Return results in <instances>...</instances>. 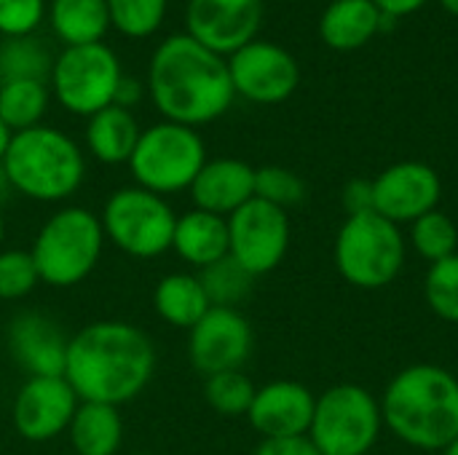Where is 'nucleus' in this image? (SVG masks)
Masks as SVG:
<instances>
[{
	"label": "nucleus",
	"mask_w": 458,
	"mask_h": 455,
	"mask_svg": "<svg viewBox=\"0 0 458 455\" xmlns=\"http://www.w3.org/2000/svg\"><path fill=\"white\" fill-rule=\"evenodd\" d=\"M381 416L400 442L440 453L458 437V378L437 365H411L384 389Z\"/></svg>",
	"instance_id": "3"
},
{
	"label": "nucleus",
	"mask_w": 458,
	"mask_h": 455,
	"mask_svg": "<svg viewBox=\"0 0 458 455\" xmlns=\"http://www.w3.org/2000/svg\"><path fill=\"white\" fill-rule=\"evenodd\" d=\"M51 105L48 80H3L0 83V121L16 134L43 123Z\"/></svg>",
	"instance_id": "26"
},
{
	"label": "nucleus",
	"mask_w": 458,
	"mask_h": 455,
	"mask_svg": "<svg viewBox=\"0 0 458 455\" xmlns=\"http://www.w3.org/2000/svg\"><path fill=\"white\" fill-rule=\"evenodd\" d=\"M140 131L142 129L131 110L110 105L86 118L83 139H86V150L91 158L107 166H118V164H129L137 147Z\"/></svg>",
	"instance_id": "22"
},
{
	"label": "nucleus",
	"mask_w": 458,
	"mask_h": 455,
	"mask_svg": "<svg viewBox=\"0 0 458 455\" xmlns=\"http://www.w3.org/2000/svg\"><path fill=\"white\" fill-rule=\"evenodd\" d=\"M3 239H5V220H3V209H0V249H3Z\"/></svg>",
	"instance_id": "44"
},
{
	"label": "nucleus",
	"mask_w": 458,
	"mask_h": 455,
	"mask_svg": "<svg viewBox=\"0 0 458 455\" xmlns=\"http://www.w3.org/2000/svg\"><path fill=\"white\" fill-rule=\"evenodd\" d=\"M344 209H346V217L376 212L373 209V180H360V177L349 180L344 185Z\"/></svg>",
	"instance_id": "36"
},
{
	"label": "nucleus",
	"mask_w": 458,
	"mask_h": 455,
	"mask_svg": "<svg viewBox=\"0 0 458 455\" xmlns=\"http://www.w3.org/2000/svg\"><path fill=\"white\" fill-rule=\"evenodd\" d=\"M440 196V174L424 161L392 164L373 180V209L394 225H411L437 209Z\"/></svg>",
	"instance_id": "16"
},
{
	"label": "nucleus",
	"mask_w": 458,
	"mask_h": 455,
	"mask_svg": "<svg viewBox=\"0 0 458 455\" xmlns=\"http://www.w3.org/2000/svg\"><path fill=\"white\" fill-rule=\"evenodd\" d=\"M408 239L378 212L352 215L335 233L333 260L344 282L357 290H384L405 268Z\"/></svg>",
	"instance_id": "6"
},
{
	"label": "nucleus",
	"mask_w": 458,
	"mask_h": 455,
	"mask_svg": "<svg viewBox=\"0 0 458 455\" xmlns=\"http://www.w3.org/2000/svg\"><path fill=\"white\" fill-rule=\"evenodd\" d=\"M105 241L99 215L86 206L56 209L30 247L40 284L67 290L86 282L102 257Z\"/></svg>",
	"instance_id": "5"
},
{
	"label": "nucleus",
	"mask_w": 458,
	"mask_h": 455,
	"mask_svg": "<svg viewBox=\"0 0 458 455\" xmlns=\"http://www.w3.org/2000/svg\"><path fill=\"white\" fill-rule=\"evenodd\" d=\"M317 397L301 381H271L258 386L247 421L263 437H303L311 429Z\"/></svg>",
	"instance_id": "17"
},
{
	"label": "nucleus",
	"mask_w": 458,
	"mask_h": 455,
	"mask_svg": "<svg viewBox=\"0 0 458 455\" xmlns=\"http://www.w3.org/2000/svg\"><path fill=\"white\" fill-rule=\"evenodd\" d=\"M188 193L196 209L231 217L255 198V166L242 158H207Z\"/></svg>",
	"instance_id": "19"
},
{
	"label": "nucleus",
	"mask_w": 458,
	"mask_h": 455,
	"mask_svg": "<svg viewBox=\"0 0 458 455\" xmlns=\"http://www.w3.org/2000/svg\"><path fill=\"white\" fill-rule=\"evenodd\" d=\"M228 220V255L255 279L279 268L290 249V217L284 209L252 198Z\"/></svg>",
	"instance_id": "11"
},
{
	"label": "nucleus",
	"mask_w": 458,
	"mask_h": 455,
	"mask_svg": "<svg viewBox=\"0 0 458 455\" xmlns=\"http://www.w3.org/2000/svg\"><path fill=\"white\" fill-rule=\"evenodd\" d=\"M376 8L386 16V19H400L408 13H416L419 8H424L429 0H373Z\"/></svg>",
	"instance_id": "39"
},
{
	"label": "nucleus",
	"mask_w": 458,
	"mask_h": 455,
	"mask_svg": "<svg viewBox=\"0 0 458 455\" xmlns=\"http://www.w3.org/2000/svg\"><path fill=\"white\" fill-rule=\"evenodd\" d=\"M153 308L161 322L177 330H191L212 306L199 282V274L174 271L158 279L153 290Z\"/></svg>",
	"instance_id": "25"
},
{
	"label": "nucleus",
	"mask_w": 458,
	"mask_h": 455,
	"mask_svg": "<svg viewBox=\"0 0 458 455\" xmlns=\"http://www.w3.org/2000/svg\"><path fill=\"white\" fill-rule=\"evenodd\" d=\"M424 298L432 314L448 324H458V252L429 265Z\"/></svg>",
	"instance_id": "32"
},
{
	"label": "nucleus",
	"mask_w": 458,
	"mask_h": 455,
	"mask_svg": "<svg viewBox=\"0 0 458 455\" xmlns=\"http://www.w3.org/2000/svg\"><path fill=\"white\" fill-rule=\"evenodd\" d=\"M172 249L182 263L199 271L228 257V220L196 206L177 215Z\"/></svg>",
	"instance_id": "20"
},
{
	"label": "nucleus",
	"mask_w": 458,
	"mask_h": 455,
	"mask_svg": "<svg viewBox=\"0 0 458 455\" xmlns=\"http://www.w3.org/2000/svg\"><path fill=\"white\" fill-rule=\"evenodd\" d=\"M105 239L129 257L150 260L172 249L177 215L164 196L140 185L118 188L102 206Z\"/></svg>",
	"instance_id": "9"
},
{
	"label": "nucleus",
	"mask_w": 458,
	"mask_h": 455,
	"mask_svg": "<svg viewBox=\"0 0 458 455\" xmlns=\"http://www.w3.org/2000/svg\"><path fill=\"white\" fill-rule=\"evenodd\" d=\"M386 21L373 0H330L319 19V38L333 51H354L370 43Z\"/></svg>",
	"instance_id": "21"
},
{
	"label": "nucleus",
	"mask_w": 458,
	"mask_h": 455,
	"mask_svg": "<svg viewBox=\"0 0 458 455\" xmlns=\"http://www.w3.org/2000/svg\"><path fill=\"white\" fill-rule=\"evenodd\" d=\"M440 455H458V437L454 440V442H451V445H448V448H443V451H440Z\"/></svg>",
	"instance_id": "43"
},
{
	"label": "nucleus",
	"mask_w": 458,
	"mask_h": 455,
	"mask_svg": "<svg viewBox=\"0 0 458 455\" xmlns=\"http://www.w3.org/2000/svg\"><path fill=\"white\" fill-rule=\"evenodd\" d=\"M255 392H258V386L242 370H225V373L209 375L204 381L207 405L217 416H225V418H242V416L247 418Z\"/></svg>",
	"instance_id": "30"
},
{
	"label": "nucleus",
	"mask_w": 458,
	"mask_h": 455,
	"mask_svg": "<svg viewBox=\"0 0 458 455\" xmlns=\"http://www.w3.org/2000/svg\"><path fill=\"white\" fill-rule=\"evenodd\" d=\"M148 91L164 121L191 129L217 121L236 99L228 59L185 32L156 46L148 62Z\"/></svg>",
	"instance_id": "2"
},
{
	"label": "nucleus",
	"mask_w": 458,
	"mask_h": 455,
	"mask_svg": "<svg viewBox=\"0 0 458 455\" xmlns=\"http://www.w3.org/2000/svg\"><path fill=\"white\" fill-rule=\"evenodd\" d=\"M255 455H319L309 434L303 437H274V440H260Z\"/></svg>",
	"instance_id": "37"
},
{
	"label": "nucleus",
	"mask_w": 458,
	"mask_h": 455,
	"mask_svg": "<svg viewBox=\"0 0 458 455\" xmlns=\"http://www.w3.org/2000/svg\"><path fill=\"white\" fill-rule=\"evenodd\" d=\"M228 75L236 97L255 105H279L301 83L298 59L284 46L258 38L228 56Z\"/></svg>",
	"instance_id": "12"
},
{
	"label": "nucleus",
	"mask_w": 458,
	"mask_h": 455,
	"mask_svg": "<svg viewBox=\"0 0 458 455\" xmlns=\"http://www.w3.org/2000/svg\"><path fill=\"white\" fill-rule=\"evenodd\" d=\"M156 373V346L145 330L107 319L78 330L67 343L64 381L81 402L121 408L140 397Z\"/></svg>",
	"instance_id": "1"
},
{
	"label": "nucleus",
	"mask_w": 458,
	"mask_h": 455,
	"mask_svg": "<svg viewBox=\"0 0 458 455\" xmlns=\"http://www.w3.org/2000/svg\"><path fill=\"white\" fill-rule=\"evenodd\" d=\"M54 54L38 38H3L0 40V83L3 80H48Z\"/></svg>",
	"instance_id": "27"
},
{
	"label": "nucleus",
	"mask_w": 458,
	"mask_h": 455,
	"mask_svg": "<svg viewBox=\"0 0 458 455\" xmlns=\"http://www.w3.org/2000/svg\"><path fill=\"white\" fill-rule=\"evenodd\" d=\"M46 0H0V35L3 38H27L46 19Z\"/></svg>",
	"instance_id": "35"
},
{
	"label": "nucleus",
	"mask_w": 458,
	"mask_h": 455,
	"mask_svg": "<svg viewBox=\"0 0 458 455\" xmlns=\"http://www.w3.org/2000/svg\"><path fill=\"white\" fill-rule=\"evenodd\" d=\"M252 324L239 308L212 306L188 330V359L204 378L225 370H242L252 354Z\"/></svg>",
	"instance_id": "13"
},
{
	"label": "nucleus",
	"mask_w": 458,
	"mask_h": 455,
	"mask_svg": "<svg viewBox=\"0 0 458 455\" xmlns=\"http://www.w3.org/2000/svg\"><path fill=\"white\" fill-rule=\"evenodd\" d=\"M67 437L78 455H115L123 442L121 410L102 402H81L67 426Z\"/></svg>",
	"instance_id": "24"
},
{
	"label": "nucleus",
	"mask_w": 458,
	"mask_h": 455,
	"mask_svg": "<svg viewBox=\"0 0 458 455\" xmlns=\"http://www.w3.org/2000/svg\"><path fill=\"white\" fill-rule=\"evenodd\" d=\"M440 3H443V8H445L448 13L458 16V0H440Z\"/></svg>",
	"instance_id": "42"
},
{
	"label": "nucleus",
	"mask_w": 458,
	"mask_h": 455,
	"mask_svg": "<svg viewBox=\"0 0 458 455\" xmlns=\"http://www.w3.org/2000/svg\"><path fill=\"white\" fill-rule=\"evenodd\" d=\"M40 284L30 249H0V300H21Z\"/></svg>",
	"instance_id": "34"
},
{
	"label": "nucleus",
	"mask_w": 458,
	"mask_h": 455,
	"mask_svg": "<svg viewBox=\"0 0 458 455\" xmlns=\"http://www.w3.org/2000/svg\"><path fill=\"white\" fill-rule=\"evenodd\" d=\"M46 21L62 48L105 43L113 29L107 0H48Z\"/></svg>",
	"instance_id": "23"
},
{
	"label": "nucleus",
	"mask_w": 458,
	"mask_h": 455,
	"mask_svg": "<svg viewBox=\"0 0 458 455\" xmlns=\"http://www.w3.org/2000/svg\"><path fill=\"white\" fill-rule=\"evenodd\" d=\"M145 97V83L140 78H131V75H123L118 88H115V102L118 107H126L131 110L134 105H140V99Z\"/></svg>",
	"instance_id": "38"
},
{
	"label": "nucleus",
	"mask_w": 458,
	"mask_h": 455,
	"mask_svg": "<svg viewBox=\"0 0 458 455\" xmlns=\"http://www.w3.org/2000/svg\"><path fill=\"white\" fill-rule=\"evenodd\" d=\"M207 164V147L196 129L158 121L140 131L137 147L129 158L134 185L156 193L172 196L191 190L196 174Z\"/></svg>",
	"instance_id": "7"
},
{
	"label": "nucleus",
	"mask_w": 458,
	"mask_h": 455,
	"mask_svg": "<svg viewBox=\"0 0 458 455\" xmlns=\"http://www.w3.org/2000/svg\"><path fill=\"white\" fill-rule=\"evenodd\" d=\"M408 244L429 265L437 263V260H445V257H451V255L458 252L456 223L445 212L432 209L424 217H419L416 223H411V239H408Z\"/></svg>",
	"instance_id": "29"
},
{
	"label": "nucleus",
	"mask_w": 458,
	"mask_h": 455,
	"mask_svg": "<svg viewBox=\"0 0 458 455\" xmlns=\"http://www.w3.org/2000/svg\"><path fill=\"white\" fill-rule=\"evenodd\" d=\"M199 282L209 298V306L217 308H239V303L247 300V295L252 292L255 276L250 271H244L231 255L201 268L199 271Z\"/></svg>",
	"instance_id": "28"
},
{
	"label": "nucleus",
	"mask_w": 458,
	"mask_h": 455,
	"mask_svg": "<svg viewBox=\"0 0 458 455\" xmlns=\"http://www.w3.org/2000/svg\"><path fill=\"white\" fill-rule=\"evenodd\" d=\"M255 198L287 212L290 206H298L306 198V185L287 166H260L255 169Z\"/></svg>",
	"instance_id": "33"
},
{
	"label": "nucleus",
	"mask_w": 458,
	"mask_h": 455,
	"mask_svg": "<svg viewBox=\"0 0 458 455\" xmlns=\"http://www.w3.org/2000/svg\"><path fill=\"white\" fill-rule=\"evenodd\" d=\"M11 359L27 373V378L38 375H62L64 357L70 338L62 327L40 314V311H21L11 319L5 333Z\"/></svg>",
	"instance_id": "18"
},
{
	"label": "nucleus",
	"mask_w": 458,
	"mask_h": 455,
	"mask_svg": "<svg viewBox=\"0 0 458 455\" xmlns=\"http://www.w3.org/2000/svg\"><path fill=\"white\" fill-rule=\"evenodd\" d=\"M263 21V0H188L185 35L220 56L255 40Z\"/></svg>",
	"instance_id": "15"
},
{
	"label": "nucleus",
	"mask_w": 458,
	"mask_h": 455,
	"mask_svg": "<svg viewBox=\"0 0 458 455\" xmlns=\"http://www.w3.org/2000/svg\"><path fill=\"white\" fill-rule=\"evenodd\" d=\"M3 169L13 193L40 204H59L81 190L86 156L70 134L40 123L11 137Z\"/></svg>",
	"instance_id": "4"
},
{
	"label": "nucleus",
	"mask_w": 458,
	"mask_h": 455,
	"mask_svg": "<svg viewBox=\"0 0 458 455\" xmlns=\"http://www.w3.org/2000/svg\"><path fill=\"white\" fill-rule=\"evenodd\" d=\"M81 400L64 375L27 378L13 397L11 421L19 437L30 442H48L67 432Z\"/></svg>",
	"instance_id": "14"
},
{
	"label": "nucleus",
	"mask_w": 458,
	"mask_h": 455,
	"mask_svg": "<svg viewBox=\"0 0 458 455\" xmlns=\"http://www.w3.org/2000/svg\"><path fill=\"white\" fill-rule=\"evenodd\" d=\"M123 78L118 54L107 43L70 46L54 56L48 72L51 99L72 115L89 118L115 102Z\"/></svg>",
	"instance_id": "10"
},
{
	"label": "nucleus",
	"mask_w": 458,
	"mask_h": 455,
	"mask_svg": "<svg viewBox=\"0 0 458 455\" xmlns=\"http://www.w3.org/2000/svg\"><path fill=\"white\" fill-rule=\"evenodd\" d=\"M166 8L169 0H107L113 29L131 40H142L158 32L166 19Z\"/></svg>",
	"instance_id": "31"
},
{
	"label": "nucleus",
	"mask_w": 458,
	"mask_h": 455,
	"mask_svg": "<svg viewBox=\"0 0 458 455\" xmlns=\"http://www.w3.org/2000/svg\"><path fill=\"white\" fill-rule=\"evenodd\" d=\"M11 137H13V131L0 121V164H3V158H5V150H8V145H11Z\"/></svg>",
	"instance_id": "40"
},
{
	"label": "nucleus",
	"mask_w": 458,
	"mask_h": 455,
	"mask_svg": "<svg viewBox=\"0 0 458 455\" xmlns=\"http://www.w3.org/2000/svg\"><path fill=\"white\" fill-rule=\"evenodd\" d=\"M11 193H13V188H11L8 174H5V169H3V164H0V206H3V201H5Z\"/></svg>",
	"instance_id": "41"
},
{
	"label": "nucleus",
	"mask_w": 458,
	"mask_h": 455,
	"mask_svg": "<svg viewBox=\"0 0 458 455\" xmlns=\"http://www.w3.org/2000/svg\"><path fill=\"white\" fill-rule=\"evenodd\" d=\"M381 432V402L365 386L338 383L317 397L309 440L319 455H368Z\"/></svg>",
	"instance_id": "8"
}]
</instances>
